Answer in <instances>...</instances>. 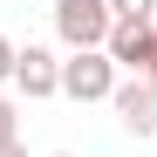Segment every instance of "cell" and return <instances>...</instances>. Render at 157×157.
<instances>
[{
	"mask_svg": "<svg viewBox=\"0 0 157 157\" xmlns=\"http://www.w3.org/2000/svg\"><path fill=\"white\" fill-rule=\"evenodd\" d=\"M109 0H55V34L68 55H82V48H102L109 41Z\"/></svg>",
	"mask_w": 157,
	"mask_h": 157,
	"instance_id": "obj_1",
	"label": "cell"
},
{
	"mask_svg": "<svg viewBox=\"0 0 157 157\" xmlns=\"http://www.w3.org/2000/svg\"><path fill=\"white\" fill-rule=\"evenodd\" d=\"M62 96L68 102H109L116 96V62L102 48H82V55L62 62Z\"/></svg>",
	"mask_w": 157,
	"mask_h": 157,
	"instance_id": "obj_2",
	"label": "cell"
},
{
	"mask_svg": "<svg viewBox=\"0 0 157 157\" xmlns=\"http://www.w3.org/2000/svg\"><path fill=\"white\" fill-rule=\"evenodd\" d=\"M102 55L116 68H130L137 82H157V28H109Z\"/></svg>",
	"mask_w": 157,
	"mask_h": 157,
	"instance_id": "obj_3",
	"label": "cell"
},
{
	"mask_svg": "<svg viewBox=\"0 0 157 157\" xmlns=\"http://www.w3.org/2000/svg\"><path fill=\"white\" fill-rule=\"evenodd\" d=\"M14 89H21V96H34V102H41V96H62V62L48 55V48L28 41V48L14 55Z\"/></svg>",
	"mask_w": 157,
	"mask_h": 157,
	"instance_id": "obj_4",
	"label": "cell"
},
{
	"mask_svg": "<svg viewBox=\"0 0 157 157\" xmlns=\"http://www.w3.org/2000/svg\"><path fill=\"white\" fill-rule=\"evenodd\" d=\"M116 116H123V130H137V137H157V82H116Z\"/></svg>",
	"mask_w": 157,
	"mask_h": 157,
	"instance_id": "obj_5",
	"label": "cell"
},
{
	"mask_svg": "<svg viewBox=\"0 0 157 157\" xmlns=\"http://www.w3.org/2000/svg\"><path fill=\"white\" fill-rule=\"evenodd\" d=\"M109 21H116V28H150V21H157V0H109Z\"/></svg>",
	"mask_w": 157,
	"mask_h": 157,
	"instance_id": "obj_6",
	"label": "cell"
},
{
	"mask_svg": "<svg viewBox=\"0 0 157 157\" xmlns=\"http://www.w3.org/2000/svg\"><path fill=\"white\" fill-rule=\"evenodd\" d=\"M14 55H21V48H14L7 34H0V82H14Z\"/></svg>",
	"mask_w": 157,
	"mask_h": 157,
	"instance_id": "obj_7",
	"label": "cell"
},
{
	"mask_svg": "<svg viewBox=\"0 0 157 157\" xmlns=\"http://www.w3.org/2000/svg\"><path fill=\"white\" fill-rule=\"evenodd\" d=\"M14 123H21V116H14V102L0 96V144H14Z\"/></svg>",
	"mask_w": 157,
	"mask_h": 157,
	"instance_id": "obj_8",
	"label": "cell"
},
{
	"mask_svg": "<svg viewBox=\"0 0 157 157\" xmlns=\"http://www.w3.org/2000/svg\"><path fill=\"white\" fill-rule=\"evenodd\" d=\"M0 157H28V144H21V137H14V144H0Z\"/></svg>",
	"mask_w": 157,
	"mask_h": 157,
	"instance_id": "obj_9",
	"label": "cell"
},
{
	"mask_svg": "<svg viewBox=\"0 0 157 157\" xmlns=\"http://www.w3.org/2000/svg\"><path fill=\"white\" fill-rule=\"evenodd\" d=\"M55 157H68V150H55Z\"/></svg>",
	"mask_w": 157,
	"mask_h": 157,
	"instance_id": "obj_10",
	"label": "cell"
}]
</instances>
